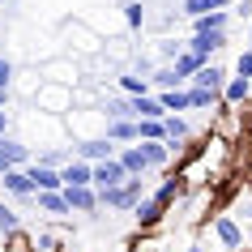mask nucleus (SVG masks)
Listing matches in <instances>:
<instances>
[{
    "label": "nucleus",
    "instance_id": "nucleus-42",
    "mask_svg": "<svg viewBox=\"0 0 252 252\" xmlns=\"http://www.w3.org/2000/svg\"><path fill=\"white\" fill-rule=\"evenodd\" d=\"M4 171H9V167H4V158H0V175H4Z\"/></svg>",
    "mask_w": 252,
    "mask_h": 252
},
{
    "label": "nucleus",
    "instance_id": "nucleus-10",
    "mask_svg": "<svg viewBox=\"0 0 252 252\" xmlns=\"http://www.w3.org/2000/svg\"><path fill=\"white\" fill-rule=\"evenodd\" d=\"M64 197H68V210H73V214H90V218L103 214V201H98V188H94V184L64 188Z\"/></svg>",
    "mask_w": 252,
    "mask_h": 252
},
{
    "label": "nucleus",
    "instance_id": "nucleus-19",
    "mask_svg": "<svg viewBox=\"0 0 252 252\" xmlns=\"http://www.w3.org/2000/svg\"><path fill=\"white\" fill-rule=\"evenodd\" d=\"M34 205H39V214H47V218H73L64 188H60V192H34Z\"/></svg>",
    "mask_w": 252,
    "mask_h": 252
},
{
    "label": "nucleus",
    "instance_id": "nucleus-36",
    "mask_svg": "<svg viewBox=\"0 0 252 252\" xmlns=\"http://www.w3.org/2000/svg\"><path fill=\"white\" fill-rule=\"evenodd\" d=\"M235 73H239V77H248V81H252V47H244V52L235 56Z\"/></svg>",
    "mask_w": 252,
    "mask_h": 252
},
{
    "label": "nucleus",
    "instance_id": "nucleus-25",
    "mask_svg": "<svg viewBox=\"0 0 252 252\" xmlns=\"http://www.w3.org/2000/svg\"><path fill=\"white\" fill-rule=\"evenodd\" d=\"M162 107H167V116H188L192 111V103H188V86H180V90H158Z\"/></svg>",
    "mask_w": 252,
    "mask_h": 252
},
{
    "label": "nucleus",
    "instance_id": "nucleus-41",
    "mask_svg": "<svg viewBox=\"0 0 252 252\" xmlns=\"http://www.w3.org/2000/svg\"><path fill=\"white\" fill-rule=\"evenodd\" d=\"M244 184H248V188H252V167H248V180H244Z\"/></svg>",
    "mask_w": 252,
    "mask_h": 252
},
{
    "label": "nucleus",
    "instance_id": "nucleus-40",
    "mask_svg": "<svg viewBox=\"0 0 252 252\" xmlns=\"http://www.w3.org/2000/svg\"><path fill=\"white\" fill-rule=\"evenodd\" d=\"M180 252H205V248H201V244H184Z\"/></svg>",
    "mask_w": 252,
    "mask_h": 252
},
{
    "label": "nucleus",
    "instance_id": "nucleus-39",
    "mask_svg": "<svg viewBox=\"0 0 252 252\" xmlns=\"http://www.w3.org/2000/svg\"><path fill=\"white\" fill-rule=\"evenodd\" d=\"M235 13L244 17V22H248V17H252V0H239V4H235Z\"/></svg>",
    "mask_w": 252,
    "mask_h": 252
},
{
    "label": "nucleus",
    "instance_id": "nucleus-2",
    "mask_svg": "<svg viewBox=\"0 0 252 252\" xmlns=\"http://www.w3.org/2000/svg\"><path fill=\"white\" fill-rule=\"evenodd\" d=\"M34 107L47 116H68L77 107V86H60V81H43L34 94Z\"/></svg>",
    "mask_w": 252,
    "mask_h": 252
},
{
    "label": "nucleus",
    "instance_id": "nucleus-5",
    "mask_svg": "<svg viewBox=\"0 0 252 252\" xmlns=\"http://www.w3.org/2000/svg\"><path fill=\"white\" fill-rule=\"evenodd\" d=\"M167 214H171V210H162L158 197H154V192H146V197L137 201V210H133V222H137V231H141V235H150V231H158V226L167 222Z\"/></svg>",
    "mask_w": 252,
    "mask_h": 252
},
{
    "label": "nucleus",
    "instance_id": "nucleus-20",
    "mask_svg": "<svg viewBox=\"0 0 252 252\" xmlns=\"http://www.w3.org/2000/svg\"><path fill=\"white\" fill-rule=\"evenodd\" d=\"M226 77H231V73H226L222 64H214V60H210V64H201V68H197V77L188 81V86H201V90H218V94H222Z\"/></svg>",
    "mask_w": 252,
    "mask_h": 252
},
{
    "label": "nucleus",
    "instance_id": "nucleus-15",
    "mask_svg": "<svg viewBox=\"0 0 252 252\" xmlns=\"http://www.w3.org/2000/svg\"><path fill=\"white\" fill-rule=\"evenodd\" d=\"M26 171H30V180H34V192H60V188H64V175H60V167L30 162Z\"/></svg>",
    "mask_w": 252,
    "mask_h": 252
},
{
    "label": "nucleus",
    "instance_id": "nucleus-8",
    "mask_svg": "<svg viewBox=\"0 0 252 252\" xmlns=\"http://www.w3.org/2000/svg\"><path fill=\"white\" fill-rule=\"evenodd\" d=\"M0 192L17 197V201H34V180H30L26 167H9V171L0 175Z\"/></svg>",
    "mask_w": 252,
    "mask_h": 252
},
{
    "label": "nucleus",
    "instance_id": "nucleus-9",
    "mask_svg": "<svg viewBox=\"0 0 252 252\" xmlns=\"http://www.w3.org/2000/svg\"><path fill=\"white\" fill-rule=\"evenodd\" d=\"M0 158H4V167H30V162H34V150H30V141H22L17 133H4L0 137Z\"/></svg>",
    "mask_w": 252,
    "mask_h": 252
},
{
    "label": "nucleus",
    "instance_id": "nucleus-18",
    "mask_svg": "<svg viewBox=\"0 0 252 252\" xmlns=\"http://www.w3.org/2000/svg\"><path fill=\"white\" fill-rule=\"evenodd\" d=\"M141 150H146V158H150V171H171L175 162H180L167 141H141Z\"/></svg>",
    "mask_w": 252,
    "mask_h": 252
},
{
    "label": "nucleus",
    "instance_id": "nucleus-24",
    "mask_svg": "<svg viewBox=\"0 0 252 252\" xmlns=\"http://www.w3.org/2000/svg\"><path fill=\"white\" fill-rule=\"evenodd\" d=\"M231 26V9H218V13H201L192 17V34H214V30Z\"/></svg>",
    "mask_w": 252,
    "mask_h": 252
},
{
    "label": "nucleus",
    "instance_id": "nucleus-17",
    "mask_svg": "<svg viewBox=\"0 0 252 252\" xmlns=\"http://www.w3.org/2000/svg\"><path fill=\"white\" fill-rule=\"evenodd\" d=\"M222 47H226V30H214V34H192V39H188V52H197L201 60H214Z\"/></svg>",
    "mask_w": 252,
    "mask_h": 252
},
{
    "label": "nucleus",
    "instance_id": "nucleus-22",
    "mask_svg": "<svg viewBox=\"0 0 252 252\" xmlns=\"http://www.w3.org/2000/svg\"><path fill=\"white\" fill-rule=\"evenodd\" d=\"M116 90L128 94V98H137V94H154V86H150V77H141V73H133V68H124V73H116Z\"/></svg>",
    "mask_w": 252,
    "mask_h": 252
},
{
    "label": "nucleus",
    "instance_id": "nucleus-11",
    "mask_svg": "<svg viewBox=\"0 0 252 252\" xmlns=\"http://www.w3.org/2000/svg\"><path fill=\"white\" fill-rule=\"evenodd\" d=\"M64 34H68V39H77L73 47H77V56H81V60H86V56H98V52H103V39H98V34H94L90 26H81V22H68V26H64Z\"/></svg>",
    "mask_w": 252,
    "mask_h": 252
},
{
    "label": "nucleus",
    "instance_id": "nucleus-37",
    "mask_svg": "<svg viewBox=\"0 0 252 252\" xmlns=\"http://www.w3.org/2000/svg\"><path fill=\"white\" fill-rule=\"evenodd\" d=\"M133 73H141V77H154V56H133Z\"/></svg>",
    "mask_w": 252,
    "mask_h": 252
},
{
    "label": "nucleus",
    "instance_id": "nucleus-38",
    "mask_svg": "<svg viewBox=\"0 0 252 252\" xmlns=\"http://www.w3.org/2000/svg\"><path fill=\"white\" fill-rule=\"evenodd\" d=\"M13 133V116H9V107H0V137Z\"/></svg>",
    "mask_w": 252,
    "mask_h": 252
},
{
    "label": "nucleus",
    "instance_id": "nucleus-28",
    "mask_svg": "<svg viewBox=\"0 0 252 252\" xmlns=\"http://www.w3.org/2000/svg\"><path fill=\"white\" fill-rule=\"evenodd\" d=\"M188 103H192V111H214V107L222 103V94L218 90H201V86H188Z\"/></svg>",
    "mask_w": 252,
    "mask_h": 252
},
{
    "label": "nucleus",
    "instance_id": "nucleus-21",
    "mask_svg": "<svg viewBox=\"0 0 252 252\" xmlns=\"http://www.w3.org/2000/svg\"><path fill=\"white\" fill-rule=\"evenodd\" d=\"M60 175H64V188H81V184H94V162L86 158H73L60 167Z\"/></svg>",
    "mask_w": 252,
    "mask_h": 252
},
{
    "label": "nucleus",
    "instance_id": "nucleus-13",
    "mask_svg": "<svg viewBox=\"0 0 252 252\" xmlns=\"http://www.w3.org/2000/svg\"><path fill=\"white\" fill-rule=\"evenodd\" d=\"M124 180H128V171H124V162H120V158L94 162V188H120Z\"/></svg>",
    "mask_w": 252,
    "mask_h": 252
},
{
    "label": "nucleus",
    "instance_id": "nucleus-1",
    "mask_svg": "<svg viewBox=\"0 0 252 252\" xmlns=\"http://www.w3.org/2000/svg\"><path fill=\"white\" fill-rule=\"evenodd\" d=\"M141 197H146V180H141V175H128L120 188H98V201H103V210H111V214H133Z\"/></svg>",
    "mask_w": 252,
    "mask_h": 252
},
{
    "label": "nucleus",
    "instance_id": "nucleus-43",
    "mask_svg": "<svg viewBox=\"0 0 252 252\" xmlns=\"http://www.w3.org/2000/svg\"><path fill=\"white\" fill-rule=\"evenodd\" d=\"M0 13H4V0H0Z\"/></svg>",
    "mask_w": 252,
    "mask_h": 252
},
{
    "label": "nucleus",
    "instance_id": "nucleus-12",
    "mask_svg": "<svg viewBox=\"0 0 252 252\" xmlns=\"http://www.w3.org/2000/svg\"><path fill=\"white\" fill-rule=\"evenodd\" d=\"M98 111H103L107 120H137L133 116V98L128 94H111V90H103V98H98Z\"/></svg>",
    "mask_w": 252,
    "mask_h": 252
},
{
    "label": "nucleus",
    "instance_id": "nucleus-23",
    "mask_svg": "<svg viewBox=\"0 0 252 252\" xmlns=\"http://www.w3.org/2000/svg\"><path fill=\"white\" fill-rule=\"evenodd\" d=\"M133 116L137 120H162V116H167V107H162L158 94H137V98H133Z\"/></svg>",
    "mask_w": 252,
    "mask_h": 252
},
{
    "label": "nucleus",
    "instance_id": "nucleus-31",
    "mask_svg": "<svg viewBox=\"0 0 252 252\" xmlns=\"http://www.w3.org/2000/svg\"><path fill=\"white\" fill-rule=\"evenodd\" d=\"M17 231H22V214L0 197V235H17Z\"/></svg>",
    "mask_w": 252,
    "mask_h": 252
},
{
    "label": "nucleus",
    "instance_id": "nucleus-44",
    "mask_svg": "<svg viewBox=\"0 0 252 252\" xmlns=\"http://www.w3.org/2000/svg\"><path fill=\"white\" fill-rule=\"evenodd\" d=\"M248 222H252V210H248Z\"/></svg>",
    "mask_w": 252,
    "mask_h": 252
},
{
    "label": "nucleus",
    "instance_id": "nucleus-34",
    "mask_svg": "<svg viewBox=\"0 0 252 252\" xmlns=\"http://www.w3.org/2000/svg\"><path fill=\"white\" fill-rule=\"evenodd\" d=\"M184 47H188L184 39H158V60H162V64H171V60L184 52Z\"/></svg>",
    "mask_w": 252,
    "mask_h": 252
},
{
    "label": "nucleus",
    "instance_id": "nucleus-26",
    "mask_svg": "<svg viewBox=\"0 0 252 252\" xmlns=\"http://www.w3.org/2000/svg\"><path fill=\"white\" fill-rule=\"evenodd\" d=\"M201 64H210V60H201V56H197V52H188V47H184V52H180V56L171 60L175 77H184V81H192V77H197V68H201Z\"/></svg>",
    "mask_w": 252,
    "mask_h": 252
},
{
    "label": "nucleus",
    "instance_id": "nucleus-35",
    "mask_svg": "<svg viewBox=\"0 0 252 252\" xmlns=\"http://www.w3.org/2000/svg\"><path fill=\"white\" fill-rule=\"evenodd\" d=\"M13 77H17V64L9 60V56H0V86H9V90H13Z\"/></svg>",
    "mask_w": 252,
    "mask_h": 252
},
{
    "label": "nucleus",
    "instance_id": "nucleus-3",
    "mask_svg": "<svg viewBox=\"0 0 252 252\" xmlns=\"http://www.w3.org/2000/svg\"><path fill=\"white\" fill-rule=\"evenodd\" d=\"M64 128L73 133V141H81V137H103L107 133V116L98 107H73L64 116Z\"/></svg>",
    "mask_w": 252,
    "mask_h": 252
},
{
    "label": "nucleus",
    "instance_id": "nucleus-29",
    "mask_svg": "<svg viewBox=\"0 0 252 252\" xmlns=\"http://www.w3.org/2000/svg\"><path fill=\"white\" fill-rule=\"evenodd\" d=\"M150 86H154V94H158V90H180V86H188V81L175 77L171 64H158V68H154V77H150Z\"/></svg>",
    "mask_w": 252,
    "mask_h": 252
},
{
    "label": "nucleus",
    "instance_id": "nucleus-6",
    "mask_svg": "<svg viewBox=\"0 0 252 252\" xmlns=\"http://www.w3.org/2000/svg\"><path fill=\"white\" fill-rule=\"evenodd\" d=\"M210 231H214V239H218L226 252H244V248H248V244H244V226H239L231 214H214Z\"/></svg>",
    "mask_w": 252,
    "mask_h": 252
},
{
    "label": "nucleus",
    "instance_id": "nucleus-16",
    "mask_svg": "<svg viewBox=\"0 0 252 252\" xmlns=\"http://www.w3.org/2000/svg\"><path fill=\"white\" fill-rule=\"evenodd\" d=\"M116 158L124 162V171H128V175H141V180L150 175V158H146V150H141V141H133V146H120Z\"/></svg>",
    "mask_w": 252,
    "mask_h": 252
},
{
    "label": "nucleus",
    "instance_id": "nucleus-30",
    "mask_svg": "<svg viewBox=\"0 0 252 252\" xmlns=\"http://www.w3.org/2000/svg\"><path fill=\"white\" fill-rule=\"evenodd\" d=\"M30 252H64V235H56V231H34V235H30Z\"/></svg>",
    "mask_w": 252,
    "mask_h": 252
},
{
    "label": "nucleus",
    "instance_id": "nucleus-4",
    "mask_svg": "<svg viewBox=\"0 0 252 252\" xmlns=\"http://www.w3.org/2000/svg\"><path fill=\"white\" fill-rule=\"evenodd\" d=\"M43 81H60V86H81V56H52L39 64Z\"/></svg>",
    "mask_w": 252,
    "mask_h": 252
},
{
    "label": "nucleus",
    "instance_id": "nucleus-27",
    "mask_svg": "<svg viewBox=\"0 0 252 252\" xmlns=\"http://www.w3.org/2000/svg\"><path fill=\"white\" fill-rule=\"evenodd\" d=\"M107 137L116 146H133L137 141V120H107Z\"/></svg>",
    "mask_w": 252,
    "mask_h": 252
},
{
    "label": "nucleus",
    "instance_id": "nucleus-33",
    "mask_svg": "<svg viewBox=\"0 0 252 252\" xmlns=\"http://www.w3.org/2000/svg\"><path fill=\"white\" fill-rule=\"evenodd\" d=\"M137 141H162V120H137Z\"/></svg>",
    "mask_w": 252,
    "mask_h": 252
},
{
    "label": "nucleus",
    "instance_id": "nucleus-14",
    "mask_svg": "<svg viewBox=\"0 0 252 252\" xmlns=\"http://www.w3.org/2000/svg\"><path fill=\"white\" fill-rule=\"evenodd\" d=\"M222 103H231V107H252V81L248 77H239V73H231L226 77V86H222Z\"/></svg>",
    "mask_w": 252,
    "mask_h": 252
},
{
    "label": "nucleus",
    "instance_id": "nucleus-7",
    "mask_svg": "<svg viewBox=\"0 0 252 252\" xmlns=\"http://www.w3.org/2000/svg\"><path fill=\"white\" fill-rule=\"evenodd\" d=\"M116 141L111 137H81V141H73V158H86V162H103V158H116Z\"/></svg>",
    "mask_w": 252,
    "mask_h": 252
},
{
    "label": "nucleus",
    "instance_id": "nucleus-32",
    "mask_svg": "<svg viewBox=\"0 0 252 252\" xmlns=\"http://www.w3.org/2000/svg\"><path fill=\"white\" fill-rule=\"evenodd\" d=\"M124 26L128 30L146 26V4H141V0H124Z\"/></svg>",
    "mask_w": 252,
    "mask_h": 252
}]
</instances>
